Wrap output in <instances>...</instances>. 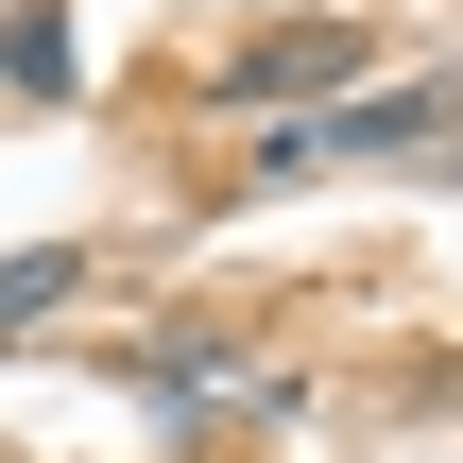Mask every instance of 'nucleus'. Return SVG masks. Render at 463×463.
Instances as JSON below:
<instances>
[{
  "mask_svg": "<svg viewBox=\"0 0 463 463\" xmlns=\"http://www.w3.org/2000/svg\"><path fill=\"white\" fill-rule=\"evenodd\" d=\"M344 86H361V17H292L206 69V103H344Z\"/></svg>",
  "mask_w": 463,
  "mask_h": 463,
  "instance_id": "f257e3e1",
  "label": "nucleus"
},
{
  "mask_svg": "<svg viewBox=\"0 0 463 463\" xmlns=\"http://www.w3.org/2000/svg\"><path fill=\"white\" fill-rule=\"evenodd\" d=\"M52 309H69V258H0V344H34Z\"/></svg>",
  "mask_w": 463,
  "mask_h": 463,
  "instance_id": "7ed1b4c3",
  "label": "nucleus"
},
{
  "mask_svg": "<svg viewBox=\"0 0 463 463\" xmlns=\"http://www.w3.org/2000/svg\"><path fill=\"white\" fill-rule=\"evenodd\" d=\"M0 86H17V103H69V86H86V52H69V17H52V0H17V17H0Z\"/></svg>",
  "mask_w": 463,
  "mask_h": 463,
  "instance_id": "f03ea898",
  "label": "nucleus"
}]
</instances>
